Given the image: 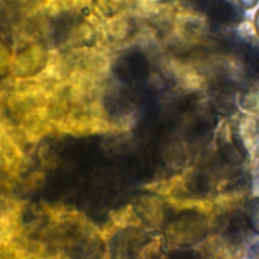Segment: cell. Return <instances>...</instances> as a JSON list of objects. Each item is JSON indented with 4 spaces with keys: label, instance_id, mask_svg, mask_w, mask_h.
Listing matches in <instances>:
<instances>
[{
    "label": "cell",
    "instance_id": "3",
    "mask_svg": "<svg viewBox=\"0 0 259 259\" xmlns=\"http://www.w3.org/2000/svg\"><path fill=\"white\" fill-rule=\"evenodd\" d=\"M68 236L65 250L69 259H102L105 246L99 237L76 229L69 232Z\"/></svg>",
    "mask_w": 259,
    "mask_h": 259
},
{
    "label": "cell",
    "instance_id": "5",
    "mask_svg": "<svg viewBox=\"0 0 259 259\" xmlns=\"http://www.w3.org/2000/svg\"><path fill=\"white\" fill-rule=\"evenodd\" d=\"M218 231L223 238L231 244H238L246 240L251 230L244 212L234 210L220 217Z\"/></svg>",
    "mask_w": 259,
    "mask_h": 259
},
{
    "label": "cell",
    "instance_id": "10",
    "mask_svg": "<svg viewBox=\"0 0 259 259\" xmlns=\"http://www.w3.org/2000/svg\"><path fill=\"white\" fill-rule=\"evenodd\" d=\"M244 212L251 229L259 235V197L254 198L247 203Z\"/></svg>",
    "mask_w": 259,
    "mask_h": 259
},
{
    "label": "cell",
    "instance_id": "7",
    "mask_svg": "<svg viewBox=\"0 0 259 259\" xmlns=\"http://www.w3.org/2000/svg\"><path fill=\"white\" fill-rule=\"evenodd\" d=\"M209 8V16L219 25L228 26L237 24L242 17L240 10L228 1H213L210 5Z\"/></svg>",
    "mask_w": 259,
    "mask_h": 259
},
{
    "label": "cell",
    "instance_id": "11",
    "mask_svg": "<svg viewBox=\"0 0 259 259\" xmlns=\"http://www.w3.org/2000/svg\"><path fill=\"white\" fill-rule=\"evenodd\" d=\"M165 259H203L197 252L192 250H181L169 254Z\"/></svg>",
    "mask_w": 259,
    "mask_h": 259
},
{
    "label": "cell",
    "instance_id": "4",
    "mask_svg": "<svg viewBox=\"0 0 259 259\" xmlns=\"http://www.w3.org/2000/svg\"><path fill=\"white\" fill-rule=\"evenodd\" d=\"M226 51L233 53L241 62L246 75L259 79V47L233 35L226 41Z\"/></svg>",
    "mask_w": 259,
    "mask_h": 259
},
{
    "label": "cell",
    "instance_id": "6",
    "mask_svg": "<svg viewBox=\"0 0 259 259\" xmlns=\"http://www.w3.org/2000/svg\"><path fill=\"white\" fill-rule=\"evenodd\" d=\"M238 88L235 80L226 72L218 76L213 87L216 112L222 115L228 116L236 111L235 97Z\"/></svg>",
    "mask_w": 259,
    "mask_h": 259
},
{
    "label": "cell",
    "instance_id": "1",
    "mask_svg": "<svg viewBox=\"0 0 259 259\" xmlns=\"http://www.w3.org/2000/svg\"><path fill=\"white\" fill-rule=\"evenodd\" d=\"M162 229L165 238L170 243L189 246L200 242L205 237L208 225L203 215L189 212L166 219Z\"/></svg>",
    "mask_w": 259,
    "mask_h": 259
},
{
    "label": "cell",
    "instance_id": "12",
    "mask_svg": "<svg viewBox=\"0 0 259 259\" xmlns=\"http://www.w3.org/2000/svg\"><path fill=\"white\" fill-rule=\"evenodd\" d=\"M248 259H259V242L250 247L248 252Z\"/></svg>",
    "mask_w": 259,
    "mask_h": 259
},
{
    "label": "cell",
    "instance_id": "8",
    "mask_svg": "<svg viewBox=\"0 0 259 259\" xmlns=\"http://www.w3.org/2000/svg\"><path fill=\"white\" fill-rule=\"evenodd\" d=\"M219 155L221 160L227 166H237L246 159L240 154L234 144L226 140L219 142Z\"/></svg>",
    "mask_w": 259,
    "mask_h": 259
},
{
    "label": "cell",
    "instance_id": "2",
    "mask_svg": "<svg viewBox=\"0 0 259 259\" xmlns=\"http://www.w3.org/2000/svg\"><path fill=\"white\" fill-rule=\"evenodd\" d=\"M151 236L144 230L128 227L116 232L112 237L109 250L111 259H138L144 248L149 243Z\"/></svg>",
    "mask_w": 259,
    "mask_h": 259
},
{
    "label": "cell",
    "instance_id": "9",
    "mask_svg": "<svg viewBox=\"0 0 259 259\" xmlns=\"http://www.w3.org/2000/svg\"><path fill=\"white\" fill-rule=\"evenodd\" d=\"M73 18L68 13L59 16L53 22V38L56 44L65 41L69 35L73 26Z\"/></svg>",
    "mask_w": 259,
    "mask_h": 259
}]
</instances>
